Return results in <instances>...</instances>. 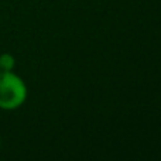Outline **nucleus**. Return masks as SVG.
<instances>
[{"label": "nucleus", "instance_id": "f257e3e1", "mask_svg": "<svg viewBox=\"0 0 161 161\" xmlns=\"http://www.w3.org/2000/svg\"><path fill=\"white\" fill-rule=\"evenodd\" d=\"M28 89L21 76L13 71H0V109L16 110L27 100Z\"/></svg>", "mask_w": 161, "mask_h": 161}, {"label": "nucleus", "instance_id": "f03ea898", "mask_svg": "<svg viewBox=\"0 0 161 161\" xmlns=\"http://www.w3.org/2000/svg\"><path fill=\"white\" fill-rule=\"evenodd\" d=\"M16 68V58L8 53L0 54V71H13Z\"/></svg>", "mask_w": 161, "mask_h": 161}, {"label": "nucleus", "instance_id": "7ed1b4c3", "mask_svg": "<svg viewBox=\"0 0 161 161\" xmlns=\"http://www.w3.org/2000/svg\"><path fill=\"white\" fill-rule=\"evenodd\" d=\"M0 147H2V139H0Z\"/></svg>", "mask_w": 161, "mask_h": 161}]
</instances>
